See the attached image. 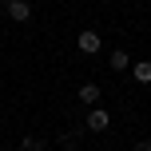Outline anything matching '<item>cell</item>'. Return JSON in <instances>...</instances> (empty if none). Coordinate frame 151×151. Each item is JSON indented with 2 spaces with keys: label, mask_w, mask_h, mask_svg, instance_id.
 <instances>
[{
  "label": "cell",
  "mask_w": 151,
  "mask_h": 151,
  "mask_svg": "<svg viewBox=\"0 0 151 151\" xmlns=\"http://www.w3.org/2000/svg\"><path fill=\"white\" fill-rule=\"evenodd\" d=\"M20 151H44V139H32V135H24V139H20Z\"/></svg>",
  "instance_id": "cell-7"
},
{
  "label": "cell",
  "mask_w": 151,
  "mask_h": 151,
  "mask_svg": "<svg viewBox=\"0 0 151 151\" xmlns=\"http://www.w3.org/2000/svg\"><path fill=\"white\" fill-rule=\"evenodd\" d=\"M131 76H135V83H151V60H135Z\"/></svg>",
  "instance_id": "cell-6"
},
{
  "label": "cell",
  "mask_w": 151,
  "mask_h": 151,
  "mask_svg": "<svg viewBox=\"0 0 151 151\" xmlns=\"http://www.w3.org/2000/svg\"><path fill=\"white\" fill-rule=\"evenodd\" d=\"M83 127L96 131V135H99V131H107V127H111V111H104V107H88V115H83Z\"/></svg>",
  "instance_id": "cell-2"
},
{
  "label": "cell",
  "mask_w": 151,
  "mask_h": 151,
  "mask_svg": "<svg viewBox=\"0 0 151 151\" xmlns=\"http://www.w3.org/2000/svg\"><path fill=\"white\" fill-rule=\"evenodd\" d=\"M135 151H151V139H139V143H135Z\"/></svg>",
  "instance_id": "cell-8"
},
{
  "label": "cell",
  "mask_w": 151,
  "mask_h": 151,
  "mask_svg": "<svg viewBox=\"0 0 151 151\" xmlns=\"http://www.w3.org/2000/svg\"><path fill=\"white\" fill-rule=\"evenodd\" d=\"M76 48H80L83 56H99L104 52V36H99L96 28H83L80 36H76Z\"/></svg>",
  "instance_id": "cell-1"
},
{
  "label": "cell",
  "mask_w": 151,
  "mask_h": 151,
  "mask_svg": "<svg viewBox=\"0 0 151 151\" xmlns=\"http://www.w3.org/2000/svg\"><path fill=\"white\" fill-rule=\"evenodd\" d=\"M8 20H16V24L32 20V4L28 0H8Z\"/></svg>",
  "instance_id": "cell-4"
},
{
  "label": "cell",
  "mask_w": 151,
  "mask_h": 151,
  "mask_svg": "<svg viewBox=\"0 0 151 151\" xmlns=\"http://www.w3.org/2000/svg\"><path fill=\"white\" fill-rule=\"evenodd\" d=\"M107 68H111V72H127L131 68V56L123 52V48H115V52H107Z\"/></svg>",
  "instance_id": "cell-5"
},
{
  "label": "cell",
  "mask_w": 151,
  "mask_h": 151,
  "mask_svg": "<svg viewBox=\"0 0 151 151\" xmlns=\"http://www.w3.org/2000/svg\"><path fill=\"white\" fill-rule=\"evenodd\" d=\"M76 96H80V104H83V107H99V99H104V88H99V83H83Z\"/></svg>",
  "instance_id": "cell-3"
}]
</instances>
